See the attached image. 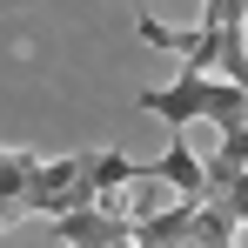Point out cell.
I'll return each instance as SVG.
<instances>
[{
  "instance_id": "obj_1",
  "label": "cell",
  "mask_w": 248,
  "mask_h": 248,
  "mask_svg": "<svg viewBox=\"0 0 248 248\" xmlns=\"http://www.w3.org/2000/svg\"><path fill=\"white\" fill-rule=\"evenodd\" d=\"M81 168H87V155L41 161V155H14V148H0V202L20 208V215H67Z\"/></svg>"
},
{
  "instance_id": "obj_2",
  "label": "cell",
  "mask_w": 248,
  "mask_h": 248,
  "mask_svg": "<svg viewBox=\"0 0 248 248\" xmlns=\"http://www.w3.org/2000/svg\"><path fill=\"white\" fill-rule=\"evenodd\" d=\"M134 108L161 114L168 127H188V121H215L221 134L248 121V94H242L235 81H208V74H188V67H181V81H174V87H141V101H134Z\"/></svg>"
},
{
  "instance_id": "obj_3",
  "label": "cell",
  "mask_w": 248,
  "mask_h": 248,
  "mask_svg": "<svg viewBox=\"0 0 248 248\" xmlns=\"http://www.w3.org/2000/svg\"><path fill=\"white\" fill-rule=\"evenodd\" d=\"M235 215H221L215 202L181 195V208H141L134 215V248H235Z\"/></svg>"
},
{
  "instance_id": "obj_4",
  "label": "cell",
  "mask_w": 248,
  "mask_h": 248,
  "mask_svg": "<svg viewBox=\"0 0 248 248\" xmlns=\"http://www.w3.org/2000/svg\"><path fill=\"white\" fill-rule=\"evenodd\" d=\"M54 235L67 248H127L134 242V215H114V208H74V215H47Z\"/></svg>"
},
{
  "instance_id": "obj_5",
  "label": "cell",
  "mask_w": 248,
  "mask_h": 248,
  "mask_svg": "<svg viewBox=\"0 0 248 248\" xmlns=\"http://www.w3.org/2000/svg\"><path fill=\"white\" fill-rule=\"evenodd\" d=\"M148 174H168L181 195H195V202H202V161L188 155L181 127H168V155H161V161H141V181H148Z\"/></svg>"
}]
</instances>
